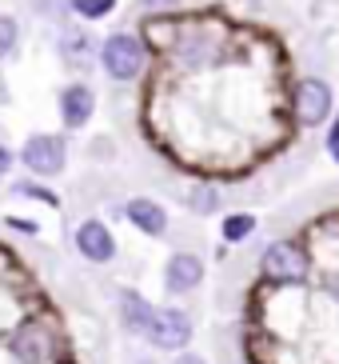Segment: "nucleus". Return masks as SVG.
Masks as SVG:
<instances>
[{
  "instance_id": "obj_8",
  "label": "nucleus",
  "mask_w": 339,
  "mask_h": 364,
  "mask_svg": "<svg viewBox=\"0 0 339 364\" xmlns=\"http://www.w3.org/2000/svg\"><path fill=\"white\" fill-rule=\"evenodd\" d=\"M76 252L92 264H108V260L116 257V236L104 220H84V225L76 228Z\"/></svg>"
},
{
  "instance_id": "obj_16",
  "label": "nucleus",
  "mask_w": 339,
  "mask_h": 364,
  "mask_svg": "<svg viewBox=\"0 0 339 364\" xmlns=\"http://www.w3.org/2000/svg\"><path fill=\"white\" fill-rule=\"evenodd\" d=\"M16 41H21V28H16V21H12V16H0V60H4V56H12Z\"/></svg>"
},
{
  "instance_id": "obj_14",
  "label": "nucleus",
  "mask_w": 339,
  "mask_h": 364,
  "mask_svg": "<svg viewBox=\"0 0 339 364\" xmlns=\"http://www.w3.org/2000/svg\"><path fill=\"white\" fill-rule=\"evenodd\" d=\"M216 208H220V193H216L212 184H196V188H191V213L208 216V213H216Z\"/></svg>"
},
{
  "instance_id": "obj_23",
  "label": "nucleus",
  "mask_w": 339,
  "mask_h": 364,
  "mask_svg": "<svg viewBox=\"0 0 339 364\" xmlns=\"http://www.w3.org/2000/svg\"><path fill=\"white\" fill-rule=\"evenodd\" d=\"M331 156H335V161H339V149H331Z\"/></svg>"
},
{
  "instance_id": "obj_17",
  "label": "nucleus",
  "mask_w": 339,
  "mask_h": 364,
  "mask_svg": "<svg viewBox=\"0 0 339 364\" xmlns=\"http://www.w3.org/2000/svg\"><path fill=\"white\" fill-rule=\"evenodd\" d=\"M88 53H92V41H88V36H68V41H64V56H68V60H84Z\"/></svg>"
},
{
  "instance_id": "obj_3",
  "label": "nucleus",
  "mask_w": 339,
  "mask_h": 364,
  "mask_svg": "<svg viewBox=\"0 0 339 364\" xmlns=\"http://www.w3.org/2000/svg\"><path fill=\"white\" fill-rule=\"evenodd\" d=\"M144 336H148L152 348L180 356L184 348H188V341H191V316L184 309H176V304L156 309V316H152V324H148V332H144Z\"/></svg>"
},
{
  "instance_id": "obj_7",
  "label": "nucleus",
  "mask_w": 339,
  "mask_h": 364,
  "mask_svg": "<svg viewBox=\"0 0 339 364\" xmlns=\"http://www.w3.org/2000/svg\"><path fill=\"white\" fill-rule=\"evenodd\" d=\"M204 284V260L196 252H172L168 264H164V289L172 296H184V292H196Z\"/></svg>"
},
{
  "instance_id": "obj_10",
  "label": "nucleus",
  "mask_w": 339,
  "mask_h": 364,
  "mask_svg": "<svg viewBox=\"0 0 339 364\" xmlns=\"http://www.w3.org/2000/svg\"><path fill=\"white\" fill-rule=\"evenodd\" d=\"M124 216L132 220V228H140L144 236H164V232H168V213H164V204L148 200V196L128 200Z\"/></svg>"
},
{
  "instance_id": "obj_6",
  "label": "nucleus",
  "mask_w": 339,
  "mask_h": 364,
  "mask_svg": "<svg viewBox=\"0 0 339 364\" xmlns=\"http://www.w3.org/2000/svg\"><path fill=\"white\" fill-rule=\"evenodd\" d=\"M296 117L304 129H316L331 117V88L316 76H304L296 85Z\"/></svg>"
},
{
  "instance_id": "obj_12",
  "label": "nucleus",
  "mask_w": 339,
  "mask_h": 364,
  "mask_svg": "<svg viewBox=\"0 0 339 364\" xmlns=\"http://www.w3.org/2000/svg\"><path fill=\"white\" fill-rule=\"evenodd\" d=\"M252 232H255V216H252V213H232V216H223L220 236L228 240V245H244Z\"/></svg>"
},
{
  "instance_id": "obj_4",
  "label": "nucleus",
  "mask_w": 339,
  "mask_h": 364,
  "mask_svg": "<svg viewBox=\"0 0 339 364\" xmlns=\"http://www.w3.org/2000/svg\"><path fill=\"white\" fill-rule=\"evenodd\" d=\"M100 65L112 80H136L140 68H144V44L128 33L108 36L104 48H100Z\"/></svg>"
},
{
  "instance_id": "obj_20",
  "label": "nucleus",
  "mask_w": 339,
  "mask_h": 364,
  "mask_svg": "<svg viewBox=\"0 0 339 364\" xmlns=\"http://www.w3.org/2000/svg\"><path fill=\"white\" fill-rule=\"evenodd\" d=\"M172 364H208V360H204V356H196V353H180Z\"/></svg>"
},
{
  "instance_id": "obj_19",
  "label": "nucleus",
  "mask_w": 339,
  "mask_h": 364,
  "mask_svg": "<svg viewBox=\"0 0 339 364\" xmlns=\"http://www.w3.org/2000/svg\"><path fill=\"white\" fill-rule=\"evenodd\" d=\"M140 9L144 12H168V9H176V0H140Z\"/></svg>"
},
{
  "instance_id": "obj_2",
  "label": "nucleus",
  "mask_w": 339,
  "mask_h": 364,
  "mask_svg": "<svg viewBox=\"0 0 339 364\" xmlns=\"http://www.w3.org/2000/svg\"><path fill=\"white\" fill-rule=\"evenodd\" d=\"M260 272H264V280H272V284H296V280H304V272H308V252H304L296 240H272V245L260 252Z\"/></svg>"
},
{
  "instance_id": "obj_15",
  "label": "nucleus",
  "mask_w": 339,
  "mask_h": 364,
  "mask_svg": "<svg viewBox=\"0 0 339 364\" xmlns=\"http://www.w3.org/2000/svg\"><path fill=\"white\" fill-rule=\"evenodd\" d=\"M112 9H116V0H72V12H80L88 21H100V16H108Z\"/></svg>"
},
{
  "instance_id": "obj_24",
  "label": "nucleus",
  "mask_w": 339,
  "mask_h": 364,
  "mask_svg": "<svg viewBox=\"0 0 339 364\" xmlns=\"http://www.w3.org/2000/svg\"><path fill=\"white\" fill-rule=\"evenodd\" d=\"M144 364H152V360H144Z\"/></svg>"
},
{
  "instance_id": "obj_21",
  "label": "nucleus",
  "mask_w": 339,
  "mask_h": 364,
  "mask_svg": "<svg viewBox=\"0 0 339 364\" xmlns=\"http://www.w3.org/2000/svg\"><path fill=\"white\" fill-rule=\"evenodd\" d=\"M9 168H12V152L4 149V144H0V176H4V172H9Z\"/></svg>"
},
{
  "instance_id": "obj_1",
  "label": "nucleus",
  "mask_w": 339,
  "mask_h": 364,
  "mask_svg": "<svg viewBox=\"0 0 339 364\" xmlns=\"http://www.w3.org/2000/svg\"><path fill=\"white\" fill-rule=\"evenodd\" d=\"M16 364H60L64 360V336L44 321H24L9 341Z\"/></svg>"
},
{
  "instance_id": "obj_5",
  "label": "nucleus",
  "mask_w": 339,
  "mask_h": 364,
  "mask_svg": "<svg viewBox=\"0 0 339 364\" xmlns=\"http://www.w3.org/2000/svg\"><path fill=\"white\" fill-rule=\"evenodd\" d=\"M21 161L28 172H36V176H56V172H64V161H68V149H64L60 136H48V132H36V136L24 140L21 149Z\"/></svg>"
},
{
  "instance_id": "obj_9",
  "label": "nucleus",
  "mask_w": 339,
  "mask_h": 364,
  "mask_svg": "<svg viewBox=\"0 0 339 364\" xmlns=\"http://www.w3.org/2000/svg\"><path fill=\"white\" fill-rule=\"evenodd\" d=\"M96 112V92L88 85H68L60 92V117L68 129H84Z\"/></svg>"
},
{
  "instance_id": "obj_18",
  "label": "nucleus",
  "mask_w": 339,
  "mask_h": 364,
  "mask_svg": "<svg viewBox=\"0 0 339 364\" xmlns=\"http://www.w3.org/2000/svg\"><path fill=\"white\" fill-rule=\"evenodd\" d=\"M16 193H24V196H36V200H48V204H60V200H56V193H48V188H36V184H21Z\"/></svg>"
},
{
  "instance_id": "obj_22",
  "label": "nucleus",
  "mask_w": 339,
  "mask_h": 364,
  "mask_svg": "<svg viewBox=\"0 0 339 364\" xmlns=\"http://www.w3.org/2000/svg\"><path fill=\"white\" fill-rule=\"evenodd\" d=\"M9 225H12V228H21V232H36V225H32V220H16V216H12Z\"/></svg>"
},
{
  "instance_id": "obj_13",
  "label": "nucleus",
  "mask_w": 339,
  "mask_h": 364,
  "mask_svg": "<svg viewBox=\"0 0 339 364\" xmlns=\"http://www.w3.org/2000/svg\"><path fill=\"white\" fill-rule=\"evenodd\" d=\"M144 36L152 41V48H172V44H176V36H180V24L168 21V16H156V21L144 24Z\"/></svg>"
},
{
  "instance_id": "obj_11",
  "label": "nucleus",
  "mask_w": 339,
  "mask_h": 364,
  "mask_svg": "<svg viewBox=\"0 0 339 364\" xmlns=\"http://www.w3.org/2000/svg\"><path fill=\"white\" fill-rule=\"evenodd\" d=\"M116 309H120V324H124L128 332H136V336H144V332H148V324H152V316H156V309H152V304L140 296L136 289L120 292Z\"/></svg>"
}]
</instances>
